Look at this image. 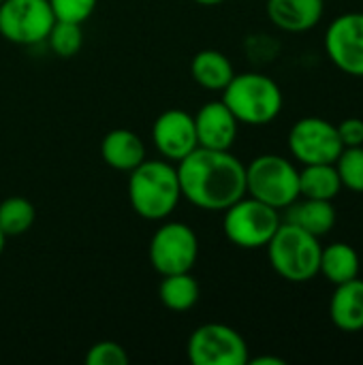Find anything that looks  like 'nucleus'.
<instances>
[{"label": "nucleus", "mask_w": 363, "mask_h": 365, "mask_svg": "<svg viewBox=\"0 0 363 365\" xmlns=\"http://www.w3.org/2000/svg\"><path fill=\"white\" fill-rule=\"evenodd\" d=\"M182 199L205 212H225L246 195V165L231 150L197 148L175 163Z\"/></svg>", "instance_id": "nucleus-1"}, {"label": "nucleus", "mask_w": 363, "mask_h": 365, "mask_svg": "<svg viewBox=\"0 0 363 365\" xmlns=\"http://www.w3.org/2000/svg\"><path fill=\"white\" fill-rule=\"evenodd\" d=\"M128 201L139 218L150 222L167 220L182 201L175 165L165 158H145L128 173Z\"/></svg>", "instance_id": "nucleus-2"}, {"label": "nucleus", "mask_w": 363, "mask_h": 365, "mask_svg": "<svg viewBox=\"0 0 363 365\" xmlns=\"http://www.w3.org/2000/svg\"><path fill=\"white\" fill-rule=\"evenodd\" d=\"M265 250L272 269L287 282L304 284L319 276L323 250L321 237L293 222L282 220Z\"/></svg>", "instance_id": "nucleus-3"}, {"label": "nucleus", "mask_w": 363, "mask_h": 365, "mask_svg": "<svg viewBox=\"0 0 363 365\" xmlns=\"http://www.w3.org/2000/svg\"><path fill=\"white\" fill-rule=\"evenodd\" d=\"M223 103L233 111L240 124L265 126L274 122L282 107L285 94L276 79L263 73H235L223 90Z\"/></svg>", "instance_id": "nucleus-4"}, {"label": "nucleus", "mask_w": 363, "mask_h": 365, "mask_svg": "<svg viewBox=\"0 0 363 365\" xmlns=\"http://www.w3.org/2000/svg\"><path fill=\"white\" fill-rule=\"evenodd\" d=\"M246 195L285 212L300 199V167L280 154H261L246 165Z\"/></svg>", "instance_id": "nucleus-5"}, {"label": "nucleus", "mask_w": 363, "mask_h": 365, "mask_svg": "<svg viewBox=\"0 0 363 365\" xmlns=\"http://www.w3.org/2000/svg\"><path fill=\"white\" fill-rule=\"evenodd\" d=\"M223 214L225 237L242 250L265 248L282 222V214L278 210L248 195L237 199Z\"/></svg>", "instance_id": "nucleus-6"}, {"label": "nucleus", "mask_w": 363, "mask_h": 365, "mask_svg": "<svg viewBox=\"0 0 363 365\" xmlns=\"http://www.w3.org/2000/svg\"><path fill=\"white\" fill-rule=\"evenodd\" d=\"M199 259V237L186 222L169 220L160 225L148 244V261L160 276L193 272Z\"/></svg>", "instance_id": "nucleus-7"}, {"label": "nucleus", "mask_w": 363, "mask_h": 365, "mask_svg": "<svg viewBox=\"0 0 363 365\" xmlns=\"http://www.w3.org/2000/svg\"><path fill=\"white\" fill-rule=\"evenodd\" d=\"M186 355L195 365H246L250 349L231 325L203 323L190 334Z\"/></svg>", "instance_id": "nucleus-8"}, {"label": "nucleus", "mask_w": 363, "mask_h": 365, "mask_svg": "<svg viewBox=\"0 0 363 365\" xmlns=\"http://www.w3.org/2000/svg\"><path fill=\"white\" fill-rule=\"evenodd\" d=\"M56 17L49 0H2L0 34L13 45L34 47L45 43Z\"/></svg>", "instance_id": "nucleus-9"}, {"label": "nucleus", "mask_w": 363, "mask_h": 365, "mask_svg": "<svg viewBox=\"0 0 363 365\" xmlns=\"http://www.w3.org/2000/svg\"><path fill=\"white\" fill-rule=\"evenodd\" d=\"M287 145L291 158L297 165H323L336 163L340 152L344 150L336 124L319 115L300 118L287 137Z\"/></svg>", "instance_id": "nucleus-10"}, {"label": "nucleus", "mask_w": 363, "mask_h": 365, "mask_svg": "<svg viewBox=\"0 0 363 365\" xmlns=\"http://www.w3.org/2000/svg\"><path fill=\"white\" fill-rule=\"evenodd\" d=\"M323 47L338 71L363 77V11H349L334 17L325 30Z\"/></svg>", "instance_id": "nucleus-11"}, {"label": "nucleus", "mask_w": 363, "mask_h": 365, "mask_svg": "<svg viewBox=\"0 0 363 365\" xmlns=\"http://www.w3.org/2000/svg\"><path fill=\"white\" fill-rule=\"evenodd\" d=\"M152 143L160 158L180 163L193 150L199 148L195 118L184 109H167L152 124Z\"/></svg>", "instance_id": "nucleus-12"}, {"label": "nucleus", "mask_w": 363, "mask_h": 365, "mask_svg": "<svg viewBox=\"0 0 363 365\" xmlns=\"http://www.w3.org/2000/svg\"><path fill=\"white\" fill-rule=\"evenodd\" d=\"M193 118H195L199 148L231 150L233 143L237 141L240 122L233 115V111L223 103V98L203 103Z\"/></svg>", "instance_id": "nucleus-13"}, {"label": "nucleus", "mask_w": 363, "mask_h": 365, "mask_svg": "<svg viewBox=\"0 0 363 365\" xmlns=\"http://www.w3.org/2000/svg\"><path fill=\"white\" fill-rule=\"evenodd\" d=\"M265 13L278 30L302 34L321 24L325 15V0H267Z\"/></svg>", "instance_id": "nucleus-14"}, {"label": "nucleus", "mask_w": 363, "mask_h": 365, "mask_svg": "<svg viewBox=\"0 0 363 365\" xmlns=\"http://www.w3.org/2000/svg\"><path fill=\"white\" fill-rule=\"evenodd\" d=\"M329 319L344 334L363 331V280L359 276L334 287Z\"/></svg>", "instance_id": "nucleus-15"}, {"label": "nucleus", "mask_w": 363, "mask_h": 365, "mask_svg": "<svg viewBox=\"0 0 363 365\" xmlns=\"http://www.w3.org/2000/svg\"><path fill=\"white\" fill-rule=\"evenodd\" d=\"M101 158L107 167L131 173L145 160V143L128 128H113L101 141Z\"/></svg>", "instance_id": "nucleus-16"}, {"label": "nucleus", "mask_w": 363, "mask_h": 365, "mask_svg": "<svg viewBox=\"0 0 363 365\" xmlns=\"http://www.w3.org/2000/svg\"><path fill=\"white\" fill-rule=\"evenodd\" d=\"M287 222H293L297 227H302L304 231L323 237L327 235L338 220L334 201H321V199H306L300 197L297 201H293L287 210H285V218Z\"/></svg>", "instance_id": "nucleus-17"}, {"label": "nucleus", "mask_w": 363, "mask_h": 365, "mask_svg": "<svg viewBox=\"0 0 363 365\" xmlns=\"http://www.w3.org/2000/svg\"><path fill=\"white\" fill-rule=\"evenodd\" d=\"M193 79L210 92H223L235 75L233 62L218 49H201L190 60Z\"/></svg>", "instance_id": "nucleus-18"}, {"label": "nucleus", "mask_w": 363, "mask_h": 365, "mask_svg": "<svg viewBox=\"0 0 363 365\" xmlns=\"http://www.w3.org/2000/svg\"><path fill=\"white\" fill-rule=\"evenodd\" d=\"M362 259L359 252L347 242H332L321 250V267L319 274L329 284H342L359 276Z\"/></svg>", "instance_id": "nucleus-19"}, {"label": "nucleus", "mask_w": 363, "mask_h": 365, "mask_svg": "<svg viewBox=\"0 0 363 365\" xmlns=\"http://www.w3.org/2000/svg\"><path fill=\"white\" fill-rule=\"evenodd\" d=\"M342 190L340 175L334 163L323 165H302L300 169V197L334 201Z\"/></svg>", "instance_id": "nucleus-20"}, {"label": "nucleus", "mask_w": 363, "mask_h": 365, "mask_svg": "<svg viewBox=\"0 0 363 365\" xmlns=\"http://www.w3.org/2000/svg\"><path fill=\"white\" fill-rule=\"evenodd\" d=\"M160 287H158V297L163 306L171 312H188L199 304L201 297V287L197 278L190 272L184 274H171V276H160Z\"/></svg>", "instance_id": "nucleus-21"}, {"label": "nucleus", "mask_w": 363, "mask_h": 365, "mask_svg": "<svg viewBox=\"0 0 363 365\" xmlns=\"http://www.w3.org/2000/svg\"><path fill=\"white\" fill-rule=\"evenodd\" d=\"M36 220V207L30 199L13 195L0 201V231L6 237L24 235L32 229Z\"/></svg>", "instance_id": "nucleus-22"}, {"label": "nucleus", "mask_w": 363, "mask_h": 365, "mask_svg": "<svg viewBox=\"0 0 363 365\" xmlns=\"http://www.w3.org/2000/svg\"><path fill=\"white\" fill-rule=\"evenodd\" d=\"M45 43L58 58H73L81 51L83 45V30L81 24L73 21H60L56 19Z\"/></svg>", "instance_id": "nucleus-23"}, {"label": "nucleus", "mask_w": 363, "mask_h": 365, "mask_svg": "<svg viewBox=\"0 0 363 365\" xmlns=\"http://www.w3.org/2000/svg\"><path fill=\"white\" fill-rule=\"evenodd\" d=\"M336 171L340 175L342 188L351 192H363V145L357 148H344L340 156L336 158Z\"/></svg>", "instance_id": "nucleus-24"}, {"label": "nucleus", "mask_w": 363, "mask_h": 365, "mask_svg": "<svg viewBox=\"0 0 363 365\" xmlns=\"http://www.w3.org/2000/svg\"><path fill=\"white\" fill-rule=\"evenodd\" d=\"M83 361H86V365H128L131 357L120 342L101 340L88 349Z\"/></svg>", "instance_id": "nucleus-25"}, {"label": "nucleus", "mask_w": 363, "mask_h": 365, "mask_svg": "<svg viewBox=\"0 0 363 365\" xmlns=\"http://www.w3.org/2000/svg\"><path fill=\"white\" fill-rule=\"evenodd\" d=\"M98 0H49V6L53 11V17L60 21H73L83 24L92 17L96 11Z\"/></svg>", "instance_id": "nucleus-26"}, {"label": "nucleus", "mask_w": 363, "mask_h": 365, "mask_svg": "<svg viewBox=\"0 0 363 365\" xmlns=\"http://www.w3.org/2000/svg\"><path fill=\"white\" fill-rule=\"evenodd\" d=\"M338 137L344 148H357L363 145V120L362 118H347L340 124H336Z\"/></svg>", "instance_id": "nucleus-27"}, {"label": "nucleus", "mask_w": 363, "mask_h": 365, "mask_svg": "<svg viewBox=\"0 0 363 365\" xmlns=\"http://www.w3.org/2000/svg\"><path fill=\"white\" fill-rule=\"evenodd\" d=\"M250 365H287L285 359L274 357V355H259V357H248Z\"/></svg>", "instance_id": "nucleus-28"}, {"label": "nucleus", "mask_w": 363, "mask_h": 365, "mask_svg": "<svg viewBox=\"0 0 363 365\" xmlns=\"http://www.w3.org/2000/svg\"><path fill=\"white\" fill-rule=\"evenodd\" d=\"M193 2H197V4H201V6H218V4H223V2H227V0H193Z\"/></svg>", "instance_id": "nucleus-29"}, {"label": "nucleus", "mask_w": 363, "mask_h": 365, "mask_svg": "<svg viewBox=\"0 0 363 365\" xmlns=\"http://www.w3.org/2000/svg\"><path fill=\"white\" fill-rule=\"evenodd\" d=\"M4 244H6V235H4V233L0 231V255L4 252Z\"/></svg>", "instance_id": "nucleus-30"}, {"label": "nucleus", "mask_w": 363, "mask_h": 365, "mask_svg": "<svg viewBox=\"0 0 363 365\" xmlns=\"http://www.w3.org/2000/svg\"><path fill=\"white\" fill-rule=\"evenodd\" d=\"M0 2H2V0H0Z\"/></svg>", "instance_id": "nucleus-31"}]
</instances>
